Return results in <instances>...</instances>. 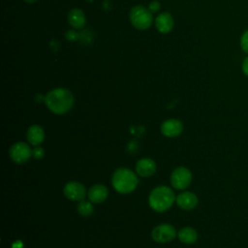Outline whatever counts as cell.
<instances>
[{"instance_id": "1", "label": "cell", "mask_w": 248, "mask_h": 248, "mask_svg": "<svg viewBox=\"0 0 248 248\" xmlns=\"http://www.w3.org/2000/svg\"><path fill=\"white\" fill-rule=\"evenodd\" d=\"M74 96L66 88H54L45 97V103L47 108L55 114H64L68 112L74 105Z\"/></svg>"}, {"instance_id": "2", "label": "cell", "mask_w": 248, "mask_h": 248, "mask_svg": "<svg viewBox=\"0 0 248 248\" xmlns=\"http://www.w3.org/2000/svg\"><path fill=\"white\" fill-rule=\"evenodd\" d=\"M176 197L170 187L159 186L151 191L148 202L153 210L157 212H164L172 205Z\"/></svg>"}, {"instance_id": "3", "label": "cell", "mask_w": 248, "mask_h": 248, "mask_svg": "<svg viewBox=\"0 0 248 248\" xmlns=\"http://www.w3.org/2000/svg\"><path fill=\"white\" fill-rule=\"evenodd\" d=\"M111 183L116 192L120 194H129L136 190L139 184V179L131 170L119 168L113 172Z\"/></svg>"}, {"instance_id": "4", "label": "cell", "mask_w": 248, "mask_h": 248, "mask_svg": "<svg viewBox=\"0 0 248 248\" xmlns=\"http://www.w3.org/2000/svg\"><path fill=\"white\" fill-rule=\"evenodd\" d=\"M130 21L136 29L145 30L151 26L153 16L148 8L138 5L133 7L130 11Z\"/></svg>"}, {"instance_id": "5", "label": "cell", "mask_w": 248, "mask_h": 248, "mask_svg": "<svg viewBox=\"0 0 248 248\" xmlns=\"http://www.w3.org/2000/svg\"><path fill=\"white\" fill-rule=\"evenodd\" d=\"M192 181V173L185 167H177L170 174V183L174 189L184 190Z\"/></svg>"}, {"instance_id": "6", "label": "cell", "mask_w": 248, "mask_h": 248, "mask_svg": "<svg viewBox=\"0 0 248 248\" xmlns=\"http://www.w3.org/2000/svg\"><path fill=\"white\" fill-rule=\"evenodd\" d=\"M176 230L170 224H162L155 227L151 232V237L158 243H167L175 238Z\"/></svg>"}, {"instance_id": "7", "label": "cell", "mask_w": 248, "mask_h": 248, "mask_svg": "<svg viewBox=\"0 0 248 248\" xmlns=\"http://www.w3.org/2000/svg\"><path fill=\"white\" fill-rule=\"evenodd\" d=\"M9 154L13 162L16 164H24L32 156V150L27 143L18 141L11 146Z\"/></svg>"}, {"instance_id": "8", "label": "cell", "mask_w": 248, "mask_h": 248, "mask_svg": "<svg viewBox=\"0 0 248 248\" xmlns=\"http://www.w3.org/2000/svg\"><path fill=\"white\" fill-rule=\"evenodd\" d=\"M64 195L67 199L71 201H82L85 197L84 186L77 181L68 182L64 187Z\"/></svg>"}, {"instance_id": "9", "label": "cell", "mask_w": 248, "mask_h": 248, "mask_svg": "<svg viewBox=\"0 0 248 248\" xmlns=\"http://www.w3.org/2000/svg\"><path fill=\"white\" fill-rule=\"evenodd\" d=\"M183 131V124L180 120L170 118L165 120L161 125V132L168 138L178 137Z\"/></svg>"}, {"instance_id": "10", "label": "cell", "mask_w": 248, "mask_h": 248, "mask_svg": "<svg viewBox=\"0 0 248 248\" xmlns=\"http://www.w3.org/2000/svg\"><path fill=\"white\" fill-rule=\"evenodd\" d=\"M173 25H174L173 17L168 12L161 13L155 18V26L157 30L162 34L170 33L172 30Z\"/></svg>"}, {"instance_id": "11", "label": "cell", "mask_w": 248, "mask_h": 248, "mask_svg": "<svg viewBox=\"0 0 248 248\" xmlns=\"http://www.w3.org/2000/svg\"><path fill=\"white\" fill-rule=\"evenodd\" d=\"M136 171L141 177H149L156 171V163L150 158H141L137 162Z\"/></svg>"}, {"instance_id": "12", "label": "cell", "mask_w": 248, "mask_h": 248, "mask_svg": "<svg viewBox=\"0 0 248 248\" xmlns=\"http://www.w3.org/2000/svg\"><path fill=\"white\" fill-rule=\"evenodd\" d=\"M177 205L184 210H191L195 208L198 204V198L197 196L192 192H182L180 193L176 199Z\"/></svg>"}, {"instance_id": "13", "label": "cell", "mask_w": 248, "mask_h": 248, "mask_svg": "<svg viewBox=\"0 0 248 248\" xmlns=\"http://www.w3.org/2000/svg\"><path fill=\"white\" fill-rule=\"evenodd\" d=\"M87 195L90 202L94 203H100L107 200L108 196V190L105 185L95 184L89 188Z\"/></svg>"}, {"instance_id": "14", "label": "cell", "mask_w": 248, "mask_h": 248, "mask_svg": "<svg viewBox=\"0 0 248 248\" xmlns=\"http://www.w3.org/2000/svg\"><path fill=\"white\" fill-rule=\"evenodd\" d=\"M68 22L75 29L83 28L86 22V17L84 13L78 8L72 9L68 14Z\"/></svg>"}, {"instance_id": "15", "label": "cell", "mask_w": 248, "mask_h": 248, "mask_svg": "<svg viewBox=\"0 0 248 248\" xmlns=\"http://www.w3.org/2000/svg\"><path fill=\"white\" fill-rule=\"evenodd\" d=\"M26 138L32 145H39L45 140V132L39 125H32L28 128Z\"/></svg>"}, {"instance_id": "16", "label": "cell", "mask_w": 248, "mask_h": 248, "mask_svg": "<svg viewBox=\"0 0 248 248\" xmlns=\"http://www.w3.org/2000/svg\"><path fill=\"white\" fill-rule=\"evenodd\" d=\"M178 239L185 244H192L198 239V233L196 230L191 227H184L178 231Z\"/></svg>"}, {"instance_id": "17", "label": "cell", "mask_w": 248, "mask_h": 248, "mask_svg": "<svg viewBox=\"0 0 248 248\" xmlns=\"http://www.w3.org/2000/svg\"><path fill=\"white\" fill-rule=\"evenodd\" d=\"M77 209H78V213L82 216H89L94 211V207H93L92 203L90 202L83 201V200L79 202V203L78 204Z\"/></svg>"}, {"instance_id": "18", "label": "cell", "mask_w": 248, "mask_h": 248, "mask_svg": "<svg viewBox=\"0 0 248 248\" xmlns=\"http://www.w3.org/2000/svg\"><path fill=\"white\" fill-rule=\"evenodd\" d=\"M240 46H241V48L244 52L248 53V30H246L242 36H241V39H240Z\"/></svg>"}, {"instance_id": "19", "label": "cell", "mask_w": 248, "mask_h": 248, "mask_svg": "<svg viewBox=\"0 0 248 248\" xmlns=\"http://www.w3.org/2000/svg\"><path fill=\"white\" fill-rule=\"evenodd\" d=\"M65 37L70 42H75L79 39V33H78L76 30H68L65 34Z\"/></svg>"}, {"instance_id": "20", "label": "cell", "mask_w": 248, "mask_h": 248, "mask_svg": "<svg viewBox=\"0 0 248 248\" xmlns=\"http://www.w3.org/2000/svg\"><path fill=\"white\" fill-rule=\"evenodd\" d=\"M32 156L37 159V160H40L42 158H44L45 156V150L44 148L40 147V146H36L33 150H32Z\"/></svg>"}, {"instance_id": "21", "label": "cell", "mask_w": 248, "mask_h": 248, "mask_svg": "<svg viewBox=\"0 0 248 248\" xmlns=\"http://www.w3.org/2000/svg\"><path fill=\"white\" fill-rule=\"evenodd\" d=\"M160 8H161V3H160L159 1H157V0L151 1V2L149 3V5H148V9H149V11H150L151 13H156V12H158V11L160 10Z\"/></svg>"}, {"instance_id": "22", "label": "cell", "mask_w": 248, "mask_h": 248, "mask_svg": "<svg viewBox=\"0 0 248 248\" xmlns=\"http://www.w3.org/2000/svg\"><path fill=\"white\" fill-rule=\"evenodd\" d=\"M242 72L248 77V56L245 57L242 62Z\"/></svg>"}, {"instance_id": "23", "label": "cell", "mask_w": 248, "mask_h": 248, "mask_svg": "<svg viewBox=\"0 0 248 248\" xmlns=\"http://www.w3.org/2000/svg\"><path fill=\"white\" fill-rule=\"evenodd\" d=\"M59 44H58V42L57 41H55V40H52L51 41V43H50V47H51V49L52 50H57V49H59Z\"/></svg>"}, {"instance_id": "24", "label": "cell", "mask_w": 248, "mask_h": 248, "mask_svg": "<svg viewBox=\"0 0 248 248\" xmlns=\"http://www.w3.org/2000/svg\"><path fill=\"white\" fill-rule=\"evenodd\" d=\"M24 2H26V3H28V4H33V3H35V2H37L38 0H23Z\"/></svg>"}, {"instance_id": "25", "label": "cell", "mask_w": 248, "mask_h": 248, "mask_svg": "<svg viewBox=\"0 0 248 248\" xmlns=\"http://www.w3.org/2000/svg\"><path fill=\"white\" fill-rule=\"evenodd\" d=\"M87 1H89V2H92V1H93V0H87Z\"/></svg>"}]
</instances>
